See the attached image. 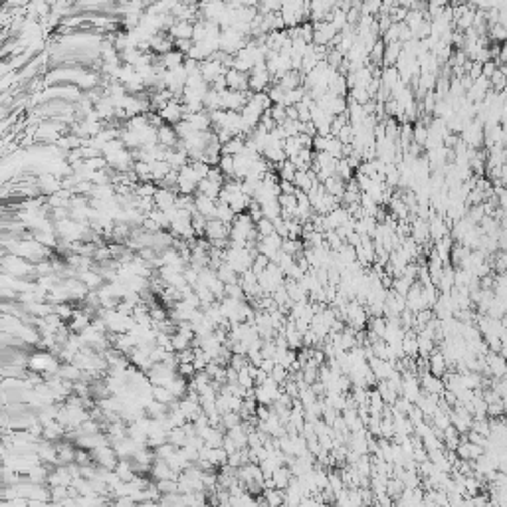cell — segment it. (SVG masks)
I'll list each match as a JSON object with an SVG mask.
<instances>
[{"label": "cell", "mask_w": 507, "mask_h": 507, "mask_svg": "<svg viewBox=\"0 0 507 507\" xmlns=\"http://www.w3.org/2000/svg\"><path fill=\"white\" fill-rule=\"evenodd\" d=\"M272 86V75L266 69V63L254 65L248 73V90L252 94H262Z\"/></svg>", "instance_id": "1"}, {"label": "cell", "mask_w": 507, "mask_h": 507, "mask_svg": "<svg viewBox=\"0 0 507 507\" xmlns=\"http://www.w3.org/2000/svg\"><path fill=\"white\" fill-rule=\"evenodd\" d=\"M198 71H200V77L204 79V83L206 86H212L218 77H222V75H226V67L222 65L220 62H216V60H204V62H200V65H198Z\"/></svg>", "instance_id": "2"}, {"label": "cell", "mask_w": 507, "mask_h": 507, "mask_svg": "<svg viewBox=\"0 0 507 507\" xmlns=\"http://www.w3.org/2000/svg\"><path fill=\"white\" fill-rule=\"evenodd\" d=\"M158 115H160L162 123H166V125H177V123L183 121V117H185V107H183L181 99H173V101H168V103L158 111Z\"/></svg>", "instance_id": "3"}, {"label": "cell", "mask_w": 507, "mask_h": 507, "mask_svg": "<svg viewBox=\"0 0 507 507\" xmlns=\"http://www.w3.org/2000/svg\"><path fill=\"white\" fill-rule=\"evenodd\" d=\"M204 236L208 238V242H216V240H228L230 238V224H224L220 220H206V230Z\"/></svg>", "instance_id": "4"}, {"label": "cell", "mask_w": 507, "mask_h": 507, "mask_svg": "<svg viewBox=\"0 0 507 507\" xmlns=\"http://www.w3.org/2000/svg\"><path fill=\"white\" fill-rule=\"evenodd\" d=\"M226 88L232 92H248V73H240L236 69H228L226 75Z\"/></svg>", "instance_id": "5"}, {"label": "cell", "mask_w": 507, "mask_h": 507, "mask_svg": "<svg viewBox=\"0 0 507 507\" xmlns=\"http://www.w3.org/2000/svg\"><path fill=\"white\" fill-rule=\"evenodd\" d=\"M194 210L204 216L206 220H214V212H216V200L206 198L202 194H194Z\"/></svg>", "instance_id": "6"}, {"label": "cell", "mask_w": 507, "mask_h": 507, "mask_svg": "<svg viewBox=\"0 0 507 507\" xmlns=\"http://www.w3.org/2000/svg\"><path fill=\"white\" fill-rule=\"evenodd\" d=\"M177 189H162V187H158L157 192H155V196H153V200H155V206H157L158 210H168V208H173L175 206V200H177Z\"/></svg>", "instance_id": "7"}, {"label": "cell", "mask_w": 507, "mask_h": 507, "mask_svg": "<svg viewBox=\"0 0 507 507\" xmlns=\"http://www.w3.org/2000/svg\"><path fill=\"white\" fill-rule=\"evenodd\" d=\"M157 137H158V145H162L164 149H177L179 147V137L175 133L173 125H160L157 129Z\"/></svg>", "instance_id": "8"}, {"label": "cell", "mask_w": 507, "mask_h": 507, "mask_svg": "<svg viewBox=\"0 0 507 507\" xmlns=\"http://www.w3.org/2000/svg\"><path fill=\"white\" fill-rule=\"evenodd\" d=\"M418 382H420V388H422V392H426V394H436V396H440V394L444 392L442 379H436V377H432L430 373L422 375Z\"/></svg>", "instance_id": "9"}, {"label": "cell", "mask_w": 507, "mask_h": 507, "mask_svg": "<svg viewBox=\"0 0 507 507\" xmlns=\"http://www.w3.org/2000/svg\"><path fill=\"white\" fill-rule=\"evenodd\" d=\"M192 24L194 22H183V20H175L173 26L168 28V36L171 40H192Z\"/></svg>", "instance_id": "10"}, {"label": "cell", "mask_w": 507, "mask_h": 507, "mask_svg": "<svg viewBox=\"0 0 507 507\" xmlns=\"http://www.w3.org/2000/svg\"><path fill=\"white\" fill-rule=\"evenodd\" d=\"M250 202H252V198H248L242 190H240V192H232L230 198H228V206H230V210H232L234 214H244V212L248 210Z\"/></svg>", "instance_id": "11"}, {"label": "cell", "mask_w": 507, "mask_h": 507, "mask_svg": "<svg viewBox=\"0 0 507 507\" xmlns=\"http://www.w3.org/2000/svg\"><path fill=\"white\" fill-rule=\"evenodd\" d=\"M246 147V139L244 137H232L228 143H224L220 147V157L226 155V157H238Z\"/></svg>", "instance_id": "12"}, {"label": "cell", "mask_w": 507, "mask_h": 507, "mask_svg": "<svg viewBox=\"0 0 507 507\" xmlns=\"http://www.w3.org/2000/svg\"><path fill=\"white\" fill-rule=\"evenodd\" d=\"M402 52V44L400 42H392V44H384V56H382V67H394V63L398 60Z\"/></svg>", "instance_id": "13"}, {"label": "cell", "mask_w": 507, "mask_h": 507, "mask_svg": "<svg viewBox=\"0 0 507 507\" xmlns=\"http://www.w3.org/2000/svg\"><path fill=\"white\" fill-rule=\"evenodd\" d=\"M321 185H323V189H325L327 194H331V196H335V198H339V200H341V196H343V192H345V183H343L337 175H333V177L325 179Z\"/></svg>", "instance_id": "14"}, {"label": "cell", "mask_w": 507, "mask_h": 507, "mask_svg": "<svg viewBox=\"0 0 507 507\" xmlns=\"http://www.w3.org/2000/svg\"><path fill=\"white\" fill-rule=\"evenodd\" d=\"M278 86L284 90V92H289V90H295V88H303V75L299 71H287L284 77L278 81Z\"/></svg>", "instance_id": "15"}, {"label": "cell", "mask_w": 507, "mask_h": 507, "mask_svg": "<svg viewBox=\"0 0 507 507\" xmlns=\"http://www.w3.org/2000/svg\"><path fill=\"white\" fill-rule=\"evenodd\" d=\"M220 189H222L220 185H216V183H212V181H208V179H202V181L198 183V187H196V192H194V194H202V196H206V198L218 200Z\"/></svg>", "instance_id": "16"}, {"label": "cell", "mask_w": 507, "mask_h": 507, "mask_svg": "<svg viewBox=\"0 0 507 507\" xmlns=\"http://www.w3.org/2000/svg\"><path fill=\"white\" fill-rule=\"evenodd\" d=\"M202 105H204V111L206 113H212V111H218L222 109V95L218 92H214L212 88H208V92L202 99Z\"/></svg>", "instance_id": "17"}, {"label": "cell", "mask_w": 507, "mask_h": 507, "mask_svg": "<svg viewBox=\"0 0 507 507\" xmlns=\"http://www.w3.org/2000/svg\"><path fill=\"white\" fill-rule=\"evenodd\" d=\"M400 81V75L396 71V67H382L380 69V83L388 90H392L396 83Z\"/></svg>", "instance_id": "18"}, {"label": "cell", "mask_w": 507, "mask_h": 507, "mask_svg": "<svg viewBox=\"0 0 507 507\" xmlns=\"http://www.w3.org/2000/svg\"><path fill=\"white\" fill-rule=\"evenodd\" d=\"M260 208H262V216H264L266 220H276V218H280L282 208H280V204H278V198H276V200H266V202H262Z\"/></svg>", "instance_id": "19"}, {"label": "cell", "mask_w": 507, "mask_h": 507, "mask_svg": "<svg viewBox=\"0 0 507 507\" xmlns=\"http://www.w3.org/2000/svg\"><path fill=\"white\" fill-rule=\"evenodd\" d=\"M216 278H218L224 285H232V284H238V278H240V276H238L228 264L222 262V266L216 270Z\"/></svg>", "instance_id": "20"}, {"label": "cell", "mask_w": 507, "mask_h": 507, "mask_svg": "<svg viewBox=\"0 0 507 507\" xmlns=\"http://www.w3.org/2000/svg\"><path fill=\"white\" fill-rule=\"evenodd\" d=\"M234 216H236V214L230 210V206H228V204H224V202H220V200H216V212H214V218H216V220L224 222V224H232Z\"/></svg>", "instance_id": "21"}, {"label": "cell", "mask_w": 507, "mask_h": 507, "mask_svg": "<svg viewBox=\"0 0 507 507\" xmlns=\"http://www.w3.org/2000/svg\"><path fill=\"white\" fill-rule=\"evenodd\" d=\"M282 149H284V153H285V158L297 157L299 151H301V145L297 143V135H295V137H287L284 143H282Z\"/></svg>", "instance_id": "22"}, {"label": "cell", "mask_w": 507, "mask_h": 507, "mask_svg": "<svg viewBox=\"0 0 507 507\" xmlns=\"http://www.w3.org/2000/svg\"><path fill=\"white\" fill-rule=\"evenodd\" d=\"M426 137H428V129H426V125H422L420 121H416V123L412 125V143L418 145V147H424Z\"/></svg>", "instance_id": "23"}, {"label": "cell", "mask_w": 507, "mask_h": 507, "mask_svg": "<svg viewBox=\"0 0 507 507\" xmlns=\"http://www.w3.org/2000/svg\"><path fill=\"white\" fill-rule=\"evenodd\" d=\"M422 22H424V10H408V14H406V18H404V24H406L412 32L418 30Z\"/></svg>", "instance_id": "24"}, {"label": "cell", "mask_w": 507, "mask_h": 507, "mask_svg": "<svg viewBox=\"0 0 507 507\" xmlns=\"http://www.w3.org/2000/svg\"><path fill=\"white\" fill-rule=\"evenodd\" d=\"M305 88H295V90H289V92H285L284 95V107H291V105H297L301 99H303V95H305Z\"/></svg>", "instance_id": "25"}, {"label": "cell", "mask_w": 507, "mask_h": 507, "mask_svg": "<svg viewBox=\"0 0 507 507\" xmlns=\"http://www.w3.org/2000/svg\"><path fill=\"white\" fill-rule=\"evenodd\" d=\"M335 175H337L343 183H349V181L355 177V171L349 166L345 158H339V160H337V166H335Z\"/></svg>", "instance_id": "26"}, {"label": "cell", "mask_w": 507, "mask_h": 507, "mask_svg": "<svg viewBox=\"0 0 507 507\" xmlns=\"http://www.w3.org/2000/svg\"><path fill=\"white\" fill-rule=\"evenodd\" d=\"M282 252L295 258L297 254L303 252V242L301 240H289V238H285L284 242H282Z\"/></svg>", "instance_id": "27"}, {"label": "cell", "mask_w": 507, "mask_h": 507, "mask_svg": "<svg viewBox=\"0 0 507 507\" xmlns=\"http://www.w3.org/2000/svg\"><path fill=\"white\" fill-rule=\"evenodd\" d=\"M311 185H313V181L307 177V173H301V171L295 173V177H293V187L295 189L301 190V192H307L311 189Z\"/></svg>", "instance_id": "28"}, {"label": "cell", "mask_w": 507, "mask_h": 507, "mask_svg": "<svg viewBox=\"0 0 507 507\" xmlns=\"http://www.w3.org/2000/svg\"><path fill=\"white\" fill-rule=\"evenodd\" d=\"M216 166H218V171H220L226 179H232V177H234V157H226V155H222Z\"/></svg>", "instance_id": "29"}, {"label": "cell", "mask_w": 507, "mask_h": 507, "mask_svg": "<svg viewBox=\"0 0 507 507\" xmlns=\"http://www.w3.org/2000/svg\"><path fill=\"white\" fill-rule=\"evenodd\" d=\"M278 204H280L282 210H287V212L293 214V210L297 208V198H295V194H280Z\"/></svg>", "instance_id": "30"}, {"label": "cell", "mask_w": 507, "mask_h": 507, "mask_svg": "<svg viewBox=\"0 0 507 507\" xmlns=\"http://www.w3.org/2000/svg\"><path fill=\"white\" fill-rule=\"evenodd\" d=\"M325 153H329L331 157H335V158H343V145H341L335 137H329V139H327V145H325Z\"/></svg>", "instance_id": "31"}, {"label": "cell", "mask_w": 507, "mask_h": 507, "mask_svg": "<svg viewBox=\"0 0 507 507\" xmlns=\"http://www.w3.org/2000/svg\"><path fill=\"white\" fill-rule=\"evenodd\" d=\"M254 228H256L258 240H260V238H266V236H270V234H274V226H272V220H266V218H262V220L256 222V224H254Z\"/></svg>", "instance_id": "32"}, {"label": "cell", "mask_w": 507, "mask_h": 507, "mask_svg": "<svg viewBox=\"0 0 507 507\" xmlns=\"http://www.w3.org/2000/svg\"><path fill=\"white\" fill-rule=\"evenodd\" d=\"M266 94H268V97H270L272 105H282V103H284L285 92L280 88V86H270V88L266 90Z\"/></svg>", "instance_id": "33"}, {"label": "cell", "mask_w": 507, "mask_h": 507, "mask_svg": "<svg viewBox=\"0 0 507 507\" xmlns=\"http://www.w3.org/2000/svg\"><path fill=\"white\" fill-rule=\"evenodd\" d=\"M282 2H274V0H266L262 4H258V14H276L280 12Z\"/></svg>", "instance_id": "34"}, {"label": "cell", "mask_w": 507, "mask_h": 507, "mask_svg": "<svg viewBox=\"0 0 507 507\" xmlns=\"http://www.w3.org/2000/svg\"><path fill=\"white\" fill-rule=\"evenodd\" d=\"M280 127L284 129L285 139H287V137H295V135H299V131H301V123H299V121H289V119H285Z\"/></svg>", "instance_id": "35"}, {"label": "cell", "mask_w": 507, "mask_h": 507, "mask_svg": "<svg viewBox=\"0 0 507 507\" xmlns=\"http://www.w3.org/2000/svg\"><path fill=\"white\" fill-rule=\"evenodd\" d=\"M270 117L276 125H282L285 121V107L284 105H272L270 107Z\"/></svg>", "instance_id": "36"}, {"label": "cell", "mask_w": 507, "mask_h": 507, "mask_svg": "<svg viewBox=\"0 0 507 507\" xmlns=\"http://www.w3.org/2000/svg\"><path fill=\"white\" fill-rule=\"evenodd\" d=\"M341 145H351V141H353V127L349 125H345V127H341V131L337 133V137H335Z\"/></svg>", "instance_id": "37"}, {"label": "cell", "mask_w": 507, "mask_h": 507, "mask_svg": "<svg viewBox=\"0 0 507 507\" xmlns=\"http://www.w3.org/2000/svg\"><path fill=\"white\" fill-rule=\"evenodd\" d=\"M272 226H274V234H278L282 240L287 238V224H285L284 218H276V220H272Z\"/></svg>", "instance_id": "38"}, {"label": "cell", "mask_w": 507, "mask_h": 507, "mask_svg": "<svg viewBox=\"0 0 507 507\" xmlns=\"http://www.w3.org/2000/svg\"><path fill=\"white\" fill-rule=\"evenodd\" d=\"M495 69H497V63L493 62V60H489V62L481 63V77H485L487 81H489V77L495 73Z\"/></svg>", "instance_id": "39"}, {"label": "cell", "mask_w": 507, "mask_h": 507, "mask_svg": "<svg viewBox=\"0 0 507 507\" xmlns=\"http://www.w3.org/2000/svg\"><path fill=\"white\" fill-rule=\"evenodd\" d=\"M301 135H307V137H315L317 135V129H315V125L311 123V121H307V123H301V131H299Z\"/></svg>", "instance_id": "40"}, {"label": "cell", "mask_w": 507, "mask_h": 507, "mask_svg": "<svg viewBox=\"0 0 507 507\" xmlns=\"http://www.w3.org/2000/svg\"><path fill=\"white\" fill-rule=\"evenodd\" d=\"M278 187H280V192H282V194H295V190H297L293 187V183H289V181H280Z\"/></svg>", "instance_id": "41"}, {"label": "cell", "mask_w": 507, "mask_h": 507, "mask_svg": "<svg viewBox=\"0 0 507 507\" xmlns=\"http://www.w3.org/2000/svg\"><path fill=\"white\" fill-rule=\"evenodd\" d=\"M285 119H289V121H297V109H295V105L285 107Z\"/></svg>", "instance_id": "42"}]
</instances>
